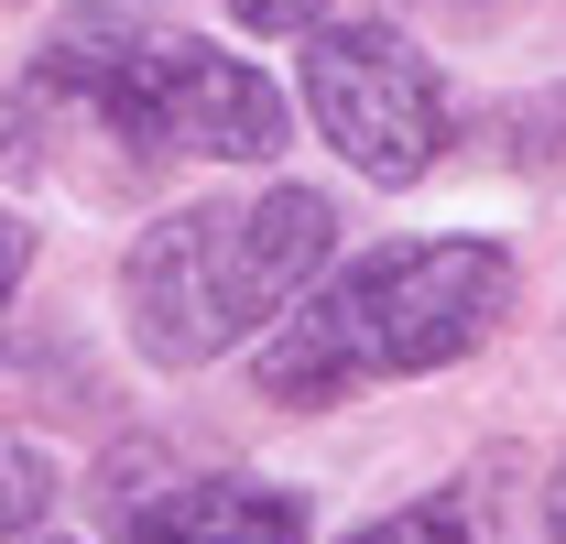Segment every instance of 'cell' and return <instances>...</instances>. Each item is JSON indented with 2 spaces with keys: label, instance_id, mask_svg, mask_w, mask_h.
I'll list each match as a JSON object with an SVG mask.
<instances>
[{
  "label": "cell",
  "instance_id": "7a4b0ae2",
  "mask_svg": "<svg viewBox=\"0 0 566 544\" xmlns=\"http://www.w3.org/2000/svg\"><path fill=\"white\" fill-rule=\"evenodd\" d=\"M327 240H338V207L316 186H273V197H208L175 207L132 240V338L142 359L164 370H197L218 348H240L262 316H283L316 272H327Z\"/></svg>",
  "mask_w": 566,
  "mask_h": 544
},
{
  "label": "cell",
  "instance_id": "6da1fadb",
  "mask_svg": "<svg viewBox=\"0 0 566 544\" xmlns=\"http://www.w3.org/2000/svg\"><path fill=\"white\" fill-rule=\"evenodd\" d=\"M512 316V251L501 240H392L316 283L305 316L262 348L273 404H327L349 381H415L436 359H469Z\"/></svg>",
  "mask_w": 566,
  "mask_h": 544
},
{
  "label": "cell",
  "instance_id": "277c9868",
  "mask_svg": "<svg viewBox=\"0 0 566 544\" xmlns=\"http://www.w3.org/2000/svg\"><path fill=\"white\" fill-rule=\"evenodd\" d=\"M305 109L370 186H424L447 153V87L392 22H316Z\"/></svg>",
  "mask_w": 566,
  "mask_h": 544
},
{
  "label": "cell",
  "instance_id": "8fae6325",
  "mask_svg": "<svg viewBox=\"0 0 566 544\" xmlns=\"http://www.w3.org/2000/svg\"><path fill=\"white\" fill-rule=\"evenodd\" d=\"M556 544H566V490H556Z\"/></svg>",
  "mask_w": 566,
  "mask_h": 544
},
{
  "label": "cell",
  "instance_id": "9c48e42d",
  "mask_svg": "<svg viewBox=\"0 0 566 544\" xmlns=\"http://www.w3.org/2000/svg\"><path fill=\"white\" fill-rule=\"evenodd\" d=\"M229 11H240L251 33H316V22H327L338 0H229Z\"/></svg>",
  "mask_w": 566,
  "mask_h": 544
},
{
  "label": "cell",
  "instance_id": "8992f818",
  "mask_svg": "<svg viewBox=\"0 0 566 544\" xmlns=\"http://www.w3.org/2000/svg\"><path fill=\"white\" fill-rule=\"evenodd\" d=\"M142 44V22L120 11V0H87V11H66L55 33H44V55H33V87L44 98H98L109 76H120V55Z\"/></svg>",
  "mask_w": 566,
  "mask_h": 544
},
{
  "label": "cell",
  "instance_id": "5b68a950",
  "mask_svg": "<svg viewBox=\"0 0 566 544\" xmlns=\"http://www.w3.org/2000/svg\"><path fill=\"white\" fill-rule=\"evenodd\" d=\"M120 544H305V501L273 479H175L120 512Z\"/></svg>",
  "mask_w": 566,
  "mask_h": 544
},
{
  "label": "cell",
  "instance_id": "52a82bcc",
  "mask_svg": "<svg viewBox=\"0 0 566 544\" xmlns=\"http://www.w3.org/2000/svg\"><path fill=\"white\" fill-rule=\"evenodd\" d=\"M44 501H55V479H44V447H33V436H11V523L33 534V523H44Z\"/></svg>",
  "mask_w": 566,
  "mask_h": 544
},
{
  "label": "cell",
  "instance_id": "ba28073f",
  "mask_svg": "<svg viewBox=\"0 0 566 544\" xmlns=\"http://www.w3.org/2000/svg\"><path fill=\"white\" fill-rule=\"evenodd\" d=\"M349 544H469V523H458V512H392V523H370V534H349Z\"/></svg>",
  "mask_w": 566,
  "mask_h": 544
},
{
  "label": "cell",
  "instance_id": "30bf717a",
  "mask_svg": "<svg viewBox=\"0 0 566 544\" xmlns=\"http://www.w3.org/2000/svg\"><path fill=\"white\" fill-rule=\"evenodd\" d=\"M436 11H447V22H491L501 0H436Z\"/></svg>",
  "mask_w": 566,
  "mask_h": 544
},
{
  "label": "cell",
  "instance_id": "3957f363",
  "mask_svg": "<svg viewBox=\"0 0 566 544\" xmlns=\"http://www.w3.org/2000/svg\"><path fill=\"white\" fill-rule=\"evenodd\" d=\"M87 109L132 153H208V164H273L283 153V87L197 33H142Z\"/></svg>",
  "mask_w": 566,
  "mask_h": 544
},
{
  "label": "cell",
  "instance_id": "7c38bea8",
  "mask_svg": "<svg viewBox=\"0 0 566 544\" xmlns=\"http://www.w3.org/2000/svg\"><path fill=\"white\" fill-rule=\"evenodd\" d=\"M22 544H44V534H22Z\"/></svg>",
  "mask_w": 566,
  "mask_h": 544
}]
</instances>
